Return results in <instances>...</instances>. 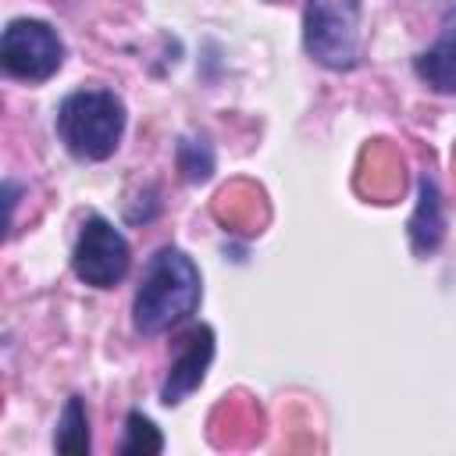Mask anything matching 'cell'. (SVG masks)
<instances>
[{
  "label": "cell",
  "instance_id": "3",
  "mask_svg": "<svg viewBox=\"0 0 456 456\" xmlns=\"http://www.w3.org/2000/svg\"><path fill=\"white\" fill-rule=\"evenodd\" d=\"M303 46L331 71L360 64V0H306L303 7Z\"/></svg>",
  "mask_w": 456,
  "mask_h": 456
},
{
  "label": "cell",
  "instance_id": "6",
  "mask_svg": "<svg viewBox=\"0 0 456 456\" xmlns=\"http://www.w3.org/2000/svg\"><path fill=\"white\" fill-rule=\"evenodd\" d=\"M210 360H214V331L207 324H200V328L189 331L182 353L175 356V363H171V370H167V378L160 385V403L164 406H178L189 392H196L200 381L207 378Z\"/></svg>",
  "mask_w": 456,
  "mask_h": 456
},
{
  "label": "cell",
  "instance_id": "4",
  "mask_svg": "<svg viewBox=\"0 0 456 456\" xmlns=\"http://www.w3.org/2000/svg\"><path fill=\"white\" fill-rule=\"evenodd\" d=\"M0 64L21 82H46L64 64V43L53 25L39 18H14L0 39Z\"/></svg>",
  "mask_w": 456,
  "mask_h": 456
},
{
  "label": "cell",
  "instance_id": "9",
  "mask_svg": "<svg viewBox=\"0 0 456 456\" xmlns=\"http://www.w3.org/2000/svg\"><path fill=\"white\" fill-rule=\"evenodd\" d=\"M53 449H57V452H68V456L89 452V417H86L82 395H71L68 406L61 410L57 435H53Z\"/></svg>",
  "mask_w": 456,
  "mask_h": 456
},
{
  "label": "cell",
  "instance_id": "2",
  "mask_svg": "<svg viewBox=\"0 0 456 456\" xmlns=\"http://www.w3.org/2000/svg\"><path fill=\"white\" fill-rule=\"evenodd\" d=\"M125 132V103L114 89H75L57 107V135L78 160H107Z\"/></svg>",
  "mask_w": 456,
  "mask_h": 456
},
{
  "label": "cell",
  "instance_id": "10",
  "mask_svg": "<svg viewBox=\"0 0 456 456\" xmlns=\"http://www.w3.org/2000/svg\"><path fill=\"white\" fill-rule=\"evenodd\" d=\"M160 449H164V438H160V431L153 428V420L142 417L139 410H132L128 420H125L121 452H125V456H153V452H160Z\"/></svg>",
  "mask_w": 456,
  "mask_h": 456
},
{
  "label": "cell",
  "instance_id": "5",
  "mask_svg": "<svg viewBox=\"0 0 456 456\" xmlns=\"http://www.w3.org/2000/svg\"><path fill=\"white\" fill-rule=\"evenodd\" d=\"M132 267V249L128 239L100 214H89L78 228L75 249H71V271L82 285L93 289H110L118 285Z\"/></svg>",
  "mask_w": 456,
  "mask_h": 456
},
{
  "label": "cell",
  "instance_id": "7",
  "mask_svg": "<svg viewBox=\"0 0 456 456\" xmlns=\"http://www.w3.org/2000/svg\"><path fill=\"white\" fill-rule=\"evenodd\" d=\"M445 235V214H442V192L431 175H420L417 189V210L410 217V246L417 256H428L442 246Z\"/></svg>",
  "mask_w": 456,
  "mask_h": 456
},
{
  "label": "cell",
  "instance_id": "11",
  "mask_svg": "<svg viewBox=\"0 0 456 456\" xmlns=\"http://www.w3.org/2000/svg\"><path fill=\"white\" fill-rule=\"evenodd\" d=\"M178 167H182L185 182H207L210 171H214V150L207 146V139H182Z\"/></svg>",
  "mask_w": 456,
  "mask_h": 456
},
{
  "label": "cell",
  "instance_id": "1",
  "mask_svg": "<svg viewBox=\"0 0 456 456\" xmlns=\"http://www.w3.org/2000/svg\"><path fill=\"white\" fill-rule=\"evenodd\" d=\"M200 296H203V281H200V267L192 264V256H185L175 246L157 249L135 289V303H132L135 331L164 335L178 328L182 321L196 314Z\"/></svg>",
  "mask_w": 456,
  "mask_h": 456
},
{
  "label": "cell",
  "instance_id": "8",
  "mask_svg": "<svg viewBox=\"0 0 456 456\" xmlns=\"http://www.w3.org/2000/svg\"><path fill=\"white\" fill-rule=\"evenodd\" d=\"M413 71L417 78L435 89V93H445V96H456V36L442 39L438 46L424 50L417 61H413Z\"/></svg>",
  "mask_w": 456,
  "mask_h": 456
}]
</instances>
